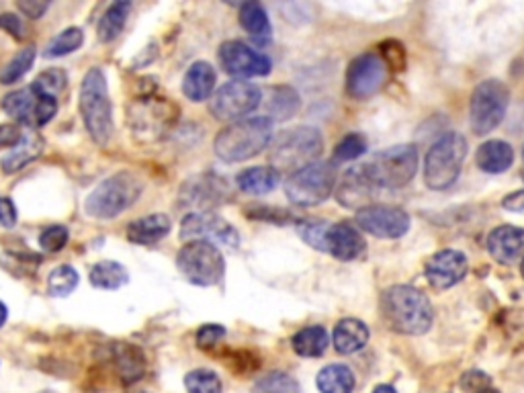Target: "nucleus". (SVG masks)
<instances>
[{"mask_svg":"<svg viewBox=\"0 0 524 393\" xmlns=\"http://www.w3.org/2000/svg\"><path fill=\"white\" fill-rule=\"evenodd\" d=\"M220 62L228 75L238 78L267 76L273 70V62L264 53L244 42H225L220 48Z\"/></svg>","mask_w":524,"mask_h":393,"instance_id":"obj_18","label":"nucleus"},{"mask_svg":"<svg viewBox=\"0 0 524 393\" xmlns=\"http://www.w3.org/2000/svg\"><path fill=\"white\" fill-rule=\"evenodd\" d=\"M364 238L361 232L350 224H330L326 238V252L338 261L350 263L356 261L364 252Z\"/></svg>","mask_w":524,"mask_h":393,"instance_id":"obj_21","label":"nucleus"},{"mask_svg":"<svg viewBox=\"0 0 524 393\" xmlns=\"http://www.w3.org/2000/svg\"><path fill=\"white\" fill-rule=\"evenodd\" d=\"M111 358L123 385L137 383L139 379H144L145 369H148V361H145L144 350L131 342L113 344Z\"/></svg>","mask_w":524,"mask_h":393,"instance_id":"obj_23","label":"nucleus"},{"mask_svg":"<svg viewBox=\"0 0 524 393\" xmlns=\"http://www.w3.org/2000/svg\"><path fill=\"white\" fill-rule=\"evenodd\" d=\"M19 9H21L25 15L29 19H42L43 12L48 11V3H39V0H21V3L17 4Z\"/></svg>","mask_w":524,"mask_h":393,"instance_id":"obj_50","label":"nucleus"},{"mask_svg":"<svg viewBox=\"0 0 524 393\" xmlns=\"http://www.w3.org/2000/svg\"><path fill=\"white\" fill-rule=\"evenodd\" d=\"M334 189L336 166L332 162H322V160L291 175L287 185H285L289 201L297 208H316V205L326 201Z\"/></svg>","mask_w":524,"mask_h":393,"instance_id":"obj_10","label":"nucleus"},{"mask_svg":"<svg viewBox=\"0 0 524 393\" xmlns=\"http://www.w3.org/2000/svg\"><path fill=\"white\" fill-rule=\"evenodd\" d=\"M522 177H524V175H522Z\"/></svg>","mask_w":524,"mask_h":393,"instance_id":"obj_60","label":"nucleus"},{"mask_svg":"<svg viewBox=\"0 0 524 393\" xmlns=\"http://www.w3.org/2000/svg\"><path fill=\"white\" fill-rule=\"evenodd\" d=\"M379 58L381 62L389 66L394 72H403L406 70V64H408V51L403 48L402 42H397V39H386L379 45Z\"/></svg>","mask_w":524,"mask_h":393,"instance_id":"obj_44","label":"nucleus"},{"mask_svg":"<svg viewBox=\"0 0 524 393\" xmlns=\"http://www.w3.org/2000/svg\"><path fill=\"white\" fill-rule=\"evenodd\" d=\"M3 109L15 119L17 123L29 125V128H43L58 113V98L43 97L31 89L15 90L4 97Z\"/></svg>","mask_w":524,"mask_h":393,"instance_id":"obj_13","label":"nucleus"},{"mask_svg":"<svg viewBox=\"0 0 524 393\" xmlns=\"http://www.w3.org/2000/svg\"><path fill=\"white\" fill-rule=\"evenodd\" d=\"M379 191L377 186L371 183L367 172H364V166L359 164L355 169L347 170V175L342 177L340 185L336 186V199L338 203L344 205L348 209H364L369 205H373V195Z\"/></svg>","mask_w":524,"mask_h":393,"instance_id":"obj_20","label":"nucleus"},{"mask_svg":"<svg viewBox=\"0 0 524 393\" xmlns=\"http://www.w3.org/2000/svg\"><path fill=\"white\" fill-rule=\"evenodd\" d=\"M90 285L97 289H105V291H115L123 285H128L129 281V272L123 264H119L117 261H101L92 266L89 272Z\"/></svg>","mask_w":524,"mask_h":393,"instance_id":"obj_34","label":"nucleus"},{"mask_svg":"<svg viewBox=\"0 0 524 393\" xmlns=\"http://www.w3.org/2000/svg\"><path fill=\"white\" fill-rule=\"evenodd\" d=\"M172 222L164 213H152V216L139 217L128 225V240L139 246H154L170 234Z\"/></svg>","mask_w":524,"mask_h":393,"instance_id":"obj_24","label":"nucleus"},{"mask_svg":"<svg viewBox=\"0 0 524 393\" xmlns=\"http://www.w3.org/2000/svg\"><path fill=\"white\" fill-rule=\"evenodd\" d=\"M238 186L248 195H267V193L275 191L281 175L273 169V166H254V169H246L238 175Z\"/></svg>","mask_w":524,"mask_h":393,"instance_id":"obj_30","label":"nucleus"},{"mask_svg":"<svg viewBox=\"0 0 524 393\" xmlns=\"http://www.w3.org/2000/svg\"><path fill=\"white\" fill-rule=\"evenodd\" d=\"M386 83V64L377 53L355 58L347 70V92L355 101H367L379 92Z\"/></svg>","mask_w":524,"mask_h":393,"instance_id":"obj_16","label":"nucleus"},{"mask_svg":"<svg viewBox=\"0 0 524 393\" xmlns=\"http://www.w3.org/2000/svg\"><path fill=\"white\" fill-rule=\"evenodd\" d=\"M0 27L4 31H9L15 39L23 37V27H21V19L17 15H0Z\"/></svg>","mask_w":524,"mask_h":393,"instance_id":"obj_51","label":"nucleus"},{"mask_svg":"<svg viewBox=\"0 0 524 393\" xmlns=\"http://www.w3.org/2000/svg\"><path fill=\"white\" fill-rule=\"evenodd\" d=\"M371 393H397V389L394 388V385L383 383V385H377V388L373 391H371Z\"/></svg>","mask_w":524,"mask_h":393,"instance_id":"obj_53","label":"nucleus"},{"mask_svg":"<svg viewBox=\"0 0 524 393\" xmlns=\"http://www.w3.org/2000/svg\"><path fill=\"white\" fill-rule=\"evenodd\" d=\"M262 101V92L256 84L234 80L223 84L211 98L209 109L211 115L222 122H238V119L250 115Z\"/></svg>","mask_w":524,"mask_h":393,"instance_id":"obj_12","label":"nucleus"},{"mask_svg":"<svg viewBox=\"0 0 524 393\" xmlns=\"http://www.w3.org/2000/svg\"><path fill=\"white\" fill-rule=\"evenodd\" d=\"M510 105V90L502 80H483L469 103V123L477 136H488L502 123Z\"/></svg>","mask_w":524,"mask_h":393,"instance_id":"obj_11","label":"nucleus"},{"mask_svg":"<svg viewBox=\"0 0 524 393\" xmlns=\"http://www.w3.org/2000/svg\"><path fill=\"white\" fill-rule=\"evenodd\" d=\"M66 83H68L66 72L59 70V68H51V70L42 72V75L35 78V83L31 84V89L43 97L58 98L59 92L66 89Z\"/></svg>","mask_w":524,"mask_h":393,"instance_id":"obj_41","label":"nucleus"},{"mask_svg":"<svg viewBox=\"0 0 524 393\" xmlns=\"http://www.w3.org/2000/svg\"><path fill=\"white\" fill-rule=\"evenodd\" d=\"M43 393H51V391H43Z\"/></svg>","mask_w":524,"mask_h":393,"instance_id":"obj_58","label":"nucleus"},{"mask_svg":"<svg viewBox=\"0 0 524 393\" xmlns=\"http://www.w3.org/2000/svg\"><path fill=\"white\" fill-rule=\"evenodd\" d=\"M300 95L293 86H273L264 101L270 122H287L300 111Z\"/></svg>","mask_w":524,"mask_h":393,"instance_id":"obj_29","label":"nucleus"},{"mask_svg":"<svg viewBox=\"0 0 524 393\" xmlns=\"http://www.w3.org/2000/svg\"><path fill=\"white\" fill-rule=\"evenodd\" d=\"M78 272L68 264L58 266L48 277V293L51 297H68L78 287Z\"/></svg>","mask_w":524,"mask_h":393,"instance_id":"obj_37","label":"nucleus"},{"mask_svg":"<svg viewBox=\"0 0 524 393\" xmlns=\"http://www.w3.org/2000/svg\"><path fill=\"white\" fill-rule=\"evenodd\" d=\"M240 23L244 29L248 31V35L254 39L258 43H269L270 35H273V27H270L269 15L264 11V6L261 3H244L240 6Z\"/></svg>","mask_w":524,"mask_h":393,"instance_id":"obj_31","label":"nucleus"},{"mask_svg":"<svg viewBox=\"0 0 524 393\" xmlns=\"http://www.w3.org/2000/svg\"><path fill=\"white\" fill-rule=\"evenodd\" d=\"M520 272H522V277H524V258H522V266H520Z\"/></svg>","mask_w":524,"mask_h":393,"instance_id":"obj_56","label":"nucleus"},{"mask_svg":"<svg viewBox=\"0 0 524 393\" xmlns=\"http://www.w3.org/2000/svg\"><path fill=\"white\" fill-rule=\"evenodd\" d=\"M81 106L82 122L86 131L98 145H105L113 136V109L107 89V78L101 68H92L86 72L81 86Z\"/></svg>","mask_w":524,"mask_h":393,"instance_id":"obj_5","label":"nucleus"},{"mask_svg":"<svg viewBox=\"0 0 524 393\" xmlns=\"http://www.w3.org/2000/svg\"><path fill=\"white\" fill-rule=\"evenodd\" d=\"M522 156H524V150H522Z\"/></svg>","mask_w":524,"mask_h":393,"instance_id":"obj_59","label":"nucleus"},{"mask_svg":"<svg viewBox=\"0 0 524 393\" xmlns=\"http://www.w3.org/2000/svg\"><path fill=\"white\" fill-rule=\"evenodd\" d=\"M369 342L367 324L356 318H344L334 328V349L340 355H355Z\"/></svg>","mask_w":524,"mask_h":393,"instance_id":"obj_27","label":"nucleus"},{"mask_svg":"<svg viewBox=\"0 0 524 393\" xmlns=\"http://www.w3.org/2000/svg\"><path fill=\"white\" fill-rule=\"evenodd\" d=\"M363 166L377 189H402L416 177L418 150L412 144L394 145Z\"/></svg>","mask_w":524,"mask_h":393,"instance_id":"obj_8","label":"nucleus"},{"mask_svg":"<svg viewBox=\"0 0 524 393\" xmlns=\"http://www.w3.org/2000/svg\"><path fill=\"white\" fill-rule=\"evenodd\" d=\"M134 393H150V391H134Z\"/></svg>","mask_w":524,"mask_h":393,"instance_id":"obj_57","label":"nucleus"},{"mask_svg":"<svg viewBox=\"0 0 524 393\" xmlns=\"http://www.w3.org/2000/svg\"><path fill=\"white\" fill-rule=\"evenodd\" d=\"M84 42V33L81 27H68V29L59 33L51 42L48 43V48H45L43 56L45 58H62V56H68V53L76 51L81 48Z\"/></svg>","mask_w":524,"mask_h":393,"instance_id":"obj_36","label":"nucleus"},{"mask_svg":"<svg viewBox=\"0 0 524 393\" xmlns=\"http://www.w3.org/2000/svg\"><path fill=\"white\" fill-rule=\"evenodd\" d=\"M330 344L328 332L322 328V326H309V328H303L297 332L291 341V346L300 357L305 358H317L326 352Z\"/></svg>","mask_w":524,"mask_h":393,"instance_id":"obj_35","label":"nucleus"},{"mask_svg":"<svg viewBox=\"0 0 524 393\" xmlns=\"http://www.w3.org/2000/svg\"><path fill=\"white\" fill-rule=\"evenodd\" d=\"M367 152V139L361 133H348L344 136L334 148V160L336 162H353V160L361 158Z\"/></svg>","mask_w":524,"mask_h":393,"instance_id":"obj_42","label":"nucleus"},{"mask_svg":"<svg viewBox=\"0 0 524 393\" xmlns=\"http://www.w3.org/2000/svg\"><path fill=\"white\" fill-rule=\"evenodd\" d=\"M330 224L326 222H314V219H305V222L297 224V234L303 238V242H308L311 248L326 252V238H328Z\"/></svg>","mask_w":524,"mask_h":393,"instance_id":"obj_43","label":"nucleus"},{"mask_svg":"<svg viewBox=\"0 0 524 393\" xmlns=\"http://www.w3.org/2000/svg\"><path fill=\"white\" fill-rule=\"evenodd\" d=\"M480 393H500L497 389H492V388H488V389H483V391H480Z\"/></svg>","mask_w":524,"mask_h":393,"instance_id":"obj_55","label":"nucleus"},{"mask_svg":"<svg viewBox=\"0 0 524 393\" xmlns=\"http://www.w3.org/2000/svg\"><path fill=\"white\" fill-rule=\"evenodd\" d=\"M477 169L488 172V175H502L510 166L514 164V150L508 142L502 139H489V142L481 144L480 150L475 154Z\"/></svg>","mask_w":524,"mask_h":393,"instance_id":"obj_26","label":"nucleus"},{"mask_svg":"<svg viewBox=\"0 0 524 393\" xmlns=\"http://www.w3.org/2000/svg\"><path fill=\"white\" fill-rule=\"evenodd\" d=\"M68 228H64V225H50V228H45L42 232V236H39V246H42V250L45 252H59L68 244Z\"/></svg>","mask_w":524,"mask_h":393,"instance_id":"obj_45","label":"nucleus"},{"mask_svg":"<svg viewBox=\"0 0 524 393\" xmlns=\"http://www.w3.org/2000/svg\"><path fill=\"white\" fill-rule=\"evenodd\" d=\"M144 185L134 172H117L103 181L95 191L86 197L84 209L90 217L97 219H113L119 213L129 209L139 195H142Z\"/></svg>","mask_w":524,"mask_h":393,"instance_id":"obj_7","label":"nucleus"},{"mask_svg":"<svg viewBox=\"0 0 524 393\" xmlns=\"http://www.w3.org/2000/svg\"><path fill=\"white\" fill-rule=\"evenodd\" d=\"M6 318H9V310H6V305L0 302V328L6 324Z\"/></svg>","mask_w":524,"mask_h":393,"instance_id":"obj_54","label":"nucleus"},{"mask_svg":"<svg viewBox=\"0 0 524 393\" xmlns=\"http://www.w3.org/2000/svg\"><path fill=\"white\" fill-rule=\"evenodd\" d=\"M459 385L465 393H480L483 389L492 388V377L480 369H473V371H467L465 375L461 377Z\"/></svg>","mask_w":524,"mask_h":393,"instance_id":"obj_47","label":"nucleus"},{"mask_svg":"<svg viewBox=\"0 0 524 393\" xmlns=\"http://www.w3.org/2000/svg\"><path fill=\"white\" fill-rule=\"evenodd\" d=\"M324 139L322 133L316 128H293L289 131H283L275 139L273 148H270V166L281 175V172H295L303 170L305 166L317 162L322 156Z\"/></svg>","mask_w":524,"mask_h":393,"instance_id":"obj_6","label":"nucleus"},{"mask_svg":"<svg viewBox=\"0 0 524 393\" xmlns=\"http://www.w3.org/2000/svg\"><path fill=\"white\" fill-rule=\"evenodd\" d=\"M17 224V208L11 199L0 195V225L3 228H12Z\"/></svg>","mask_w":524,"mask_h":393,"instance_id":"obj_49","label":"nucleus"},{"mask_svg":"<svg viewBox=\"0 0 524 393\" xmlns=\"http://www.w3.org/2000/svg\"><path fill=\"white\" fill-rule=\"evenodd\" d=\"M273 138V122L269 117L242 119L217 133L214 150L222 162H244L261 154Z\"/></svg>","mask_w":524,"mask_h":393,"instance_id":"obj_2","label":"nucleus"},{"mask_svg":"<svg viewBox=\"0 0 524 393\" xmlns=\"http://www.w3.org/2000/svg\"><path fill=\"white\" fill-rule=\"evenodd\" d=\"M228 197V183L214 172H207V175H197L184 181L181 193H178V203H181V208L195 209L193 213H201L225 203Z\"/></svg>","mask_w":524,"mask_h":393,"instance_id":"obj_15","label":"nucleus"},{"mask_svg":"<svg viewBox=\"0 0 524 393\" xmlns=\"http://www.w3.org/2000/svg\"><path fill=\"white\" fill-rule=\"evenodd\" d=\"M467 156V139L457 131H449L430 145L424 160V183L433 191H447L459 181Z\"/></svg>","mask_w":524,"mask_h":393,"instance_id":"obj_4","label":"nucleus"},{"mask_svg":"<svg viewBox=\"0 0 524 393\" xmlns=\"http://www.w3.org/2000/svg\"><path fill=\"white\" fill-rule=\"evenodd\" d=\"M35 62V48H25L11 59L9 64L0 70V83L3 84H15L31 70Z\"/></svg>","mask_w":524,"mask_h":393,"instance_id":"obj_38","label":"nucleus"},{"mask_svg":"<svg viewBox=\"0 0 524 393\" xmlns=\"http://www.w3.org/2000/svg\"><path fill=\"white\" fill-rule=\"evenodd\" d=\"M502 205L512 213H522L524 211V191H516V193H512V195H508L502 201Z\"/></svg>","mask_w":524,"mask_h":393,"instance_id":"obj_52","label":"nucleus"},{"mask_svg":"<svg viewBox=\"0 0 524 393\" xmlns=\"http://www.w3.org/2000/svg\"><path fill=\"white\" fill-rule=\"evenodd\" d=\"M223 338H225V328L223 326H217V324H205L197 332V344H199V349H203V350L215 349V346L220 344Z\"/></svg>","mask_w":524,"mask_h":393,"instance_id":"obj_46","label":"nucleus"},{"mask_svg":"<svg viewBox=\"0 0 524 393\" xmlns=\"http://www.w3.org/2000/svg\"><path fill=\"white\" fill-rule=\"evenodd\" d=\"M23 139V131L15 123L0 125V148H15Z\"/></svg>","mask_w":524,"mask_h":393,"instance_id":"obj_48","label":"nucleus"},{"mask_svg":"<svg viewBox=\"0 0 524 393\" xmlns=\"http://www.w3.org/2000/svg\"><path fill=\"white\" fill-rule=\"evenodd\" d=\"M178 106L164 97L142 95L128 106V123L131 136L139 144L160 142L175 130Z\"/></svg>","mask_w":524,"mask_h":393,"instance_id":"obj_3","label":"nucleus"},{"mask_svg":"<svg viewBox=\"0 0 524 393\" xmlns=\"http://www.w3.org/2000/svg\"><path fill=\"white\" fill-rule=\"evenodd\" d=\"M356 224L367 234L383 240H397L410 232V216L391 205H369L356 213Z\"/></svg>","mask_w":524,"mask_h":393,"instance_id":"obj_17","label":"nucleus"},{"mask_svg":"<svg viewBox=\"0 0 524 393\" xmlns=\"http://www.w3.org/2000/svg\"><path fill=\"white\" fill-rule=\"evenodd\" d=\"M488 252L496 263L514 264L524 252V230L516 225H500L488 236Z\"/></svg>","mask_w":524,"mask_h":393,"instance_id":"obj_22","label":"nucleus"},{"mask_svg":"<svg viewBox=\"0 0 524 393\" xmlns=\"http://www.w3.org/2000/svg\"><path fill=\"white\" fill-rule=\"evenodd\" d=\"M316 385L320 393H353L356 379L347 365H328L317 373Z\"/></svg>","mask_w":524,"mask_h":393,"instance_id":"obj_33","label":"nucleus"},{"mask_svg":"<svg viewBox=\"0 0 524 393\" xmlns=\"http://www.w3.org/2000/svg\"><path fill=\"white\" fill-rule=\"evenodd\" d=\"M187 393H222V379L215 371L195 369L184 377Z\"/></svg>","mask_w":524,"mask_h":393,"instance_id":"obj_40","label":"nucleus"},{"mask_svg":"<svg viewBox=\"0 0 524 393\" xmlns=\"http://www.w3.org/2000/svg\"><path fill=\"white\" fill-rule=\"evenodd\" d=\"M215 70L209 62H195L191 66L187 75H184L183 92L184 97L191 98L193 103H203L205 98L211 97L215 89Z\"/></svg>","mask_w":524,"mask_h":393,"instance_id":"obj_28","label":"nucleus"},{"mask_svg":"<svg viewBox=\"0 0 524 393\" xmlns=\"http://www.w3.org/2000/svg\"><path fill=\"white\" fill-rule=\"evenodd\" d=\"M129 12H131V3H128V0H117V3H113L109 9L105 11L101 21H98V27H97L98 39H101L103 43L115 42L125 29Z\"/></svg>","mask_w":524,"mask_h":393,"instance_id":"obj_32","label":"nucleus"},{"mask_svg":"<svg viewBox=\"0 0 524 393\" xmlns=\"http://www.w3.org/2000/svg\"><path fill=\"white\" fill-rule=\"evenodd\" d=\"M381 316L387 328L403 336H422L433 328V303L420 289L394 285L381 295Z\"/></svg>","mask_w":524,"mask_h":393,"instance_id":"obj_1","label":"nucleus"},{"mask_svg":"<svg viewBox=\"0 0 524 393\" xmlns=\"http://www.w3.org/2000/svg\"><path fill=\"white\" fill-rule=\"evenodd\" d=\"M252 393H300V383L287 373L273 371L258 379Z\"/></svg>","mask_w":524,"mask_h":393,"instance_id":"obj_39","label":"nucleus"},{"mask_svg":"<svg viewBox=\"0 0 524 393\" xmlns=\"http://www.w3.org/2000/svg\"><path fill=\"white\" fill-rule=\"evenodd\" d=\"M176 266L181 275L197 287L220 285L225 275V261L222 250L211 242H187L178 252Z\"/></svg>","mask_w":524,"mask_h":393,"instance_id":"obj_9","label":"nucleus"},{"mask_svg":"<svg viewBox=\"0 0 524 393\" xmlns=\"http://www.w3.org/2000/svg\"><path fill=\"white\" fill-rule=\"evenodd\" d=\"M181 238L184 242H211L217 248L220 246H228V248H236L240 244V236H238L236 228L231 224L225 222L223 217L215 216L214 211H201V213H189L181 224Z\"/></svg>","mask_w":524,"mask_h":393,"instance_id":"obj_14","label":"nucleus"},{"mask_svg":"<svg viewBox=\"0 0 524 393\" xmlns=\"http://www.w3.org/2000/svg\"><path fill=\"white\" fill-rule=\"evenodd\" d=\"M469 271L467 256L459 250H439L428 258L424 272L434 289L444 291L459 285Z\"/></svg>","mask_w":524,"mask_h":393,"instance_id":"obj_19","label":"nucleus"},{"mask_svg":"<svg viewBox=\"0 0 524 393\" xmlns=\"http://www.w3.org/2000/svg\"><path fill=\"white\" fill-rule=\"evenodd\" d=\"M43 138L35 131L23 133V139L12 148L9 154L0 160V169L4 175H15V172L23 170L25 166H29L33 160H37L43 152Z\"/></svg>","mask_w":524,"mask_h":393,"instance_id":"obj_25","label":"nucleus"}]
</instances>
